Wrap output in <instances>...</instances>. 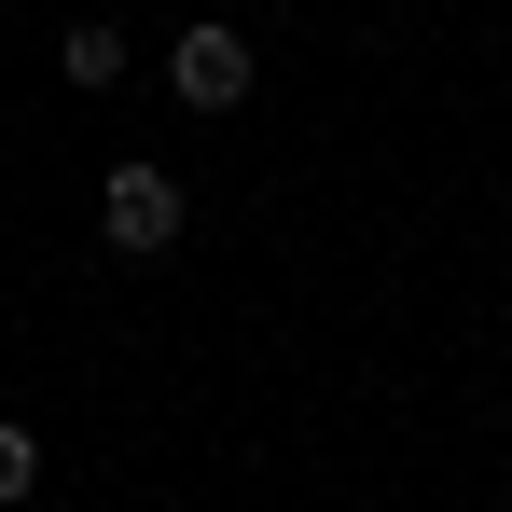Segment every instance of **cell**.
<instances>
[{
	"mask_svg": "<svg viewBox=\"0 0 512 512\" xmlns=\"http://www.w3.org/2000/svg\"><path fill=\"white\" fill-rule=\"evenodd\" d=\"M97 236H111V250H125V263H139V250H167V236H180V180H167V167H139V153H125V167L97 180Z\"/></svg>",
	"mask_w": 512,
	"mask_h": 512,
	"instance_id": "cell-1",
	"label": "cell"
},
{
	"mask_svg": "<svg viewBox=\"0 0 512 512\" xmlns=\"http://www.w3.org/2000/svg\"><path fill=\"white\" fill-rule=\"evenodd\" d=\"M167 97L180 111H250V42L236 28H180L167 42Z\"/></svg>",
	"mask_w": 512,
	"mask_h": 512,
	"instance_id": "cell-2",
	"label": "cell"
},
{
	"mask_svg": "<svg viewBox=\"0 0 512 512\" xmlns=\"http://www.w3.org/2000/svg\"><path fill=\"white\" fill-rule=\"evenodd\" d=\"M42 485V443H28V416H0V512Z\"/></svg>",
	"mask_w": 512,
	"mask_h": 512,
	"instance_id": "cell-4",
	"label": "cell"
},
{
	"mask_svg": "<svg viewBox=\"0 0 512 512\" xmlns=\"http://www.w3.org/2000/svg\"><path fill=\"white\" fill-rule=\"evenodd\" d=\"M56 70H70L84 97H111V84H125V28H97V14H84V28L56 42Z\"/></svg>",
	"mask_w": 512,
	"mask_h": 512,
	"instance_id": "cell-3",
	"label": "cell"
}]
</instances>
